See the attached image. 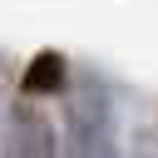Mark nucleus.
Segmentation results:
<instances>
[{"label": "nucleus", "instance_id": "nucleus-3", "mask_svg": "<svg viewBox=\"0 0 158 158\" xmlns=\"http://www.w3.org/2000/svg\"><path fill=\"white\" fill-rule=\"evenodd\" d=\"M20 89H25L30 99L64 94V89H69V59H64L59 49H40V54H30V64H25V74H20Z\"/></svg>", "mask_w": 158, "mask_h": 158}, {"label": "nucleus", "instance_id": "nucleus-1", "mask_svg": "<svg viewBox=\"0 0 158 158\" xmlns=\"http://www.w3.org/2000/svg\"><path fill=\"white\" fill-rule=\"evenodd\" d=\"M69 158H123L118 118L99 84H84L69 104Z\"/></svg>", "mask_w": 158, "mask_h": 158}, {"label": "nucleus", "instance_id": "nucleus-2", "mask_svg": "<svg viewBox=\"0 0 158 158\" xmlns=\"http://www.w3.org/2000/svg\"><path fill=\"white\" fill-rule=\"evenodd\" d=\"M5 158H64L59 148V123L40 99H15L5 114Z\"/></svg>", "mask_w": 158, "mask_h": 158}]
</instances>
